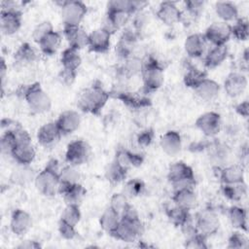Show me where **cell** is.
I'll list each match as a JSON object with an SVG mask.
<instances>
[{
	"label": "cell",
	"mask_w": 249,
	"mask_h": 249,
	"mask_svg": "<svg viewBox=\"0 0 249 249\" xmlns=\"http://www.w3.org/2000/svg\"><path fill=\"white\" fill-rule=\"evenodd\" d=\"M52 31H53V24L50 21H42L34 28L32 37L36 43H39L46 35Z\"/></svg>",
	"instance_id": "obj_50"
},
{
	"label": "cell",
	"mask_w": 249,
	"mask_h": 249,
	"mask_svg": "<svg viewBox=\"0 0 249 249\" xmlns=\"http://www.w3.org/2000/svg\"><path fill=\"white\" fill-rule=\"evenodd\" d=\"M128 206L129 203L127 201V196L124 193H118L112 196L110 199V207L120 215H122Z\"/></svg>",
	"instance_id": "obj_47"
},
{
	"label": "cell",
	"mask_w": 249,
	"mask_h": 249,
	"mask_svg": "<svg viewBox=\"0 0 249 249\" xmlns=\"http://www.w3.org/2000/svg\"><path fill=\"white\" fill-rule=\"evenodd\" d=\"M160 144L166 155L174 157L178 155L182 149L181 135L175 130H168L161 136Z\"/></svg>",
	"instance_id": "obj_23"
},
{
	"label": "cell",
	"mask_w": 249,
	"mask_h": 249,
	"mask_svg": "<svg viewBox=\"0 0 249 249\" xmlns=\"http://www.w3.org/2000/svg\"><path fill=\"white\" fill-rule=\"evenodd\" d=\"M228 56L227 45L212 46L204 56V64L207 68H215L223 63Z\"/></svg>",
	"instance_id": "obj_28"
},
{
	"label": "cell",
	"mask_w": 249,
	"mask_h": 249,
	"mask_svg": "<svg viewBox=\"0 0 249 249\" xmlns=\"http://www.w3.org/2000/svg\"><path fill=\"white\" fill-rule=\"evenodd\" d=\"M110 97V93L104 89L101 84H93L85 89L79 94L77 105L85 113L98 114Z\"/></svg>",
	"instance_id": "obj_1"
},
{
	"label": "cell",
	"mask_w": 249,
	"mask_h": 249,
	"mask_svg": "<svg viewBox=\"0 0 249 249\" xmlns=\"http://www.w3.org/2000/svg\"><path fill=\"white\" fill-rule=\"evenodd\" d=\"M86 189L80 184L65 185L59 184L58 194H60L67 204H78L83 200L86 196Z\"/></svg>",
	"instance_id": "obj_22"
},
{
	"label": "cell",
	"mask_w": 249,
	"mask_h": 249,
	"mask_svg": "<svg viewBox=\"0 0 249 249\" xmlns=\"http://www.w3.org/2000/svg\"><path fill=\"white\" fill-rule=\"evenodd\" d=\"M195 93L203 101H211L216 98L220 91L219 84L211 79L205 78L195 89Z\"/></svg>",
	"instance_id": "obj_25"
},
{
	"label": "cell",
	"mask_w": 249,
	"mask_h": 249,
	"mask_svg": "<svg viewBox=\"0 0 249 249\" xmlns=\"http://www.w3.org/2000/svg\"><path fill=\"white\" fill-rule=\"evenodd\" d=\"M62 135H68L75 132L81 124V116L77 111L66 110L59 114L55 121Z\"/></svg>",
	"instance_id": "obj_15"
},
{
	"label": "cell",
	"mask_w": 249,
	"mask_h": 249,
	"mask_svg": "<svg viewBox=\"0 0 249 249\" xmlns=\"http://www.w3.org/2000/svg\"><path fill=\"white\" fill-rule=\"evenodd\" d=\"M58 231L64 239H68V240L73 239L77 235L75 226H72V225H70V224H68V223H66L62 220H59Z\"/></svg>",
	"instance_id": "obj_53"
},
{
	"label": "cell",
	"mask_w": 249,
	"mask_h": 249,
	"mask_svg": "<svg viewBox=\"0 0 249 249\" xmlns=\"http://www.w3.org/2000/svg\"><path fill=\"white\" fill-rule=\"evenodd\" d=\"M205 78L207 77L204 71L199 70L194 66H191L187 69L184 75V83L187 87L195 89Z\"/></svg>",
	"instance_id": "obj_41"
},
{
	"label": "cell",
	"mask_w": 249,
	"mask_h": 249,
	"mask_svg": "<svg viewBox=\"0 0 249 249\" xmlns=\"http://www.w3.org/2000/svg\"><path fill=\"white\" fill-rule=\"evenodd\" d=\"M155 133L152 128H147L141 131L137 136V142L141 147H148L153 142Z\"/></svg>",
	"instance_id": "obj_54"
},
{
	"label": "cell",
	"mask_w": 249,
	"mask_h": 249,
	"mask_svg": "<svg viewBox=\"0 0 249 249\" xmlns=\"http://www.w3.org/2000/svg\"><path fill=\"white\" fill-rule=\"evenodd\" d=\"M185 246L187 248H192V249H206L207 248L206 238L201 236L197 232H196L187 237Z\"/></svg>",
	"instance_id": "obj_51"
},
{
	"label": "cell",
	"mask_w": 249,
	"mask_h": 249,
	"mask_svg": "<svg viewBox=\"0 0 249 249\" xmlns=\"http://www.w3.org/2000/svg\"><path fill=\"white\" fill-rule=\"evenodd\" d=\"M29 109L35 114L48 112L52 107V100L39 83H33L23 87L21 92Z\"/></svg>",
	"instance_id": "obj_4"
},
{
	"label": "cell",
	"mask_w": 249,
	"mask_h": 249,
	"mask_svg": "<svg viewBox=\"0 0 249 249\" xmlns=\"http://www.w3.org/2000/svg\"><path fill=\"white\" fill-rule=\"evenodd\" d=\"M138 40V31L133 29H126L123 32L117 46L116 53L122 59H126L133 55V52Z\"/></svg>",
	"instance_id": "obj_12"
},
{
	"label": "cell",
	"mask_w": 249,
	"mask_h": 249,
	"mask_svg": "<svg viewBox=\"0 0 249 249\" xmlns=\"http://www.w3.org/2000/svg\"><path fill=\"white\" fill-rule=\"evenodd\" d=\"M120 220H121V215L109 206L101 214L99 218V225L104 231L108 232L109 234H112L113 231L118 227Z\"/></svg>",
	"instance_id": "obj_34"
},
{
	"label": "cell",
	"mask_w": 249,
	"mask_h": 249,
	"mask_svg": "<svg viewBox=\"0 0 249 249\" xmlns=\"http://www.w3.org/2000/svg\"><path fill=\"white\" fill-rule=\"evenodd\" d=\"M36 152L32 144H24L17 145L11 157L19 165H29L34 160Z\"/></svg>",
	"instance_id": "obj_29"
},
{
	"label": "cell",
	"mask_w": 249,
	"mask_h": 249,
	"mask_svg": "<svg viewBox=\"0 0 249 249\" xmlns=\"http://www.w3.org/2000/svg\"><path fill=\"white\" fill-rule=\"evenodd\" d=\"M21 26V12L20 10L1 11L0 14V28L3 34L13 35L18 31Z\"/></svg>",
	"instance_id": "obj_13"
},
{
	"label": "cell",
	"mask_w": 249,
	"mask_h": 249,
	"mask_svg": "<svg viewBox=\"0 0 249 249\" xmlns=\"http://www.w3.org/2000/svg\"><path fill=\"white\" fill-rule=\"evenodd\" d=\"M172 201L177 206L190 211L196 204V195L195 193V189H183L174 191Z\"/></svg>",
	"instance_id": "obj_27"
},
{
	"label": "cell",
	"mask_w": 249,
	"mask_h": 249,
	"mask_svg": "<svg viewBox=\"0 0 249 249\" xmlns=\"http://www.w3.org/2000/svg\"><path fill=\"white\" fill-rule=\"evenodd\" d=\"M141 75L146 93L159 89L164 81L163 69L160 62L152 55H147L142 59Z\"/></svg>",
	"instance_id": "obj_3"
},
{
	"label": "cell",
	"mask_w": 249,
	"mask_h": 249,
	"mask_svg": "<svg viewBox=\"0 0 249 249\" xmlns=\"http://www.w3.org/2000/svg\"><path fill=\"white\" fill-rule=\"evenodd\" d=\"M62 136L55 122H50L43 124L37 132V140L43 147H51L58 142Z\"/></svg>",
	"instance_id": "obj_17"
},
{
	"label": "cell",
	"mask_w": 249,
	"mask_h": 249,
	"mask_svg": "<svg viewBox=\"0 0 249 249\" xmlns=\"http://www.w3.org/2000/svg\"><path fill=\"white\" fill-rule=\"evenodd\" d=\"M248 246V239L247 237L239 232L235 231L231 234L228 240V248L231 249H244Z\"/></svg>",
	"instance_id": "obj_49"
},
{
	"label": "cell",
	"mask_w": 249,
	"mask_h": 249,
	"mask_svg": "<svg viewBox=\"0 0 249 249\" xmlns=\"http://www.w3.org/2000/svg\"><path fill=\"white\" fill-rule=\"evenodd\" d=\"M229 219L231 224L239 230L247 231V211L240 206H231L229 209Z\"/></svg>",
	"instance_id": "obj_37"
},
{
	"label": "cell",
	"mask_w": 249,
	"mask_h": 249,
	"mask_svg": "<svg viewBox=\"0 0 249 249\" xmlns=\"http://www.w3.org/2000/svg\"><path fill=\"white\" fill-rule=\"evenodd\" d=\"M157 17L164 24L173 25L181 20L182 13L175 2L164 1L160 3L157 11Z\"/></svg>",
	"instance_id": "obj_18"
},
{
	"label": "cell",
	"mask_w": 249,
	"mask_h": 249,
	"mask_svg": "<svg viewBox=\"0 0 249 249\" xmlns=\"http://www.w3.org/2000/svg\"><path fill=\"white\" fill-rule=\"evenodd\" d=\"M41 245L39 242L35 241V240H25V241H22L18 246V248H26V249H37V248H40Z\"/></svg>",
	"instance_id": "obj_57"
},
{
	"label": "cell",
	"mask_w": 249,
	"mask_h": 249,
	"mask_svg": "<svg viewBox=\"0 0 249 249\" xmlns=\"http://www.w3.org/2000/svg\"><path fill=\"white\" fill-rule=\"evenodd\" d=\"M207 46V41L203 34L194 33L189 35L184 43L186 53L192 58H197L204 54Z\"/></svg>",
	"instance_id": "obj_21"
},
{
	"label": "cell",
	"mask_w": 249,
	"mask_h": 249,
	"mask_svg": "<svg viewBox=\"0 0 249 249\" xmlns=\"http://www.w3.org/2000/svg\"><path fill=\"white\" fill-rule=\"evenodd\" d=\"M60 220L72 225L77 226L81 220V211L78 204H67L62 211Z\"/></svg>",
	"instance_id": "obj_43"
},
{
	"label": "cell",
	"mask_w": 249,
	"mask_h": 249,
	"mask_svg": "<svg viewBox=\"0 0 249 249\" xmlns=\"http://www.w3.org/2000/svg\"><path fill=\"white\" fill-rule=\"evenodd\" d=\"M32 226V218L25 210L16 209L12 213L10 227L11 231L18 236L25 234Z\"/></svg>",
	"instance_id": "obj_20"
},
{
	"label": "cell",
	"mask_w": 249,
	"mask_h": 249,
	"mask_svg": "<svg viewBox=\"0 0 249 249\" xmlns=\"http://www.w3.org/2000/svg\"><path fill=\"white\" fill-rule=\"evenodd\" d=\"M60 62L63 69L70 70L77 72L78 68L80 67L82 63V57L79 53V51L76 49H73L71 47H68L62 52Z\"/></svg>",
	"instance_id": "obj_31"
},
{
	"label": "cell",
	"mask_w": 249,
	"mask_h": 249,
	"mask_svg": "<svg viewBox=\"0 0 249 249\" xmlns=\"http://www.w3.org/2000/svg\"><path fill=\"white\" fill-rule=\"evenodd\" d=\"M247 78L240 72H231L225 82L224 89L227 94L231 97L239 96L247 88Z\"/></svg>",
	"instance_id": "obj_16"
},
{
	"label": "cell",
	"mask_w": 249,
	"mask_h": 249,
	"mask_svg": "<svg viewBox=\"0 0 249 249\" xmlns=\"http://www.w3.org/2000/svg\"><path fill=\"white\" fill-rule=\"evenodd\" d=\"M21 168L18 169V170H15L13 173H12V176H11V181L15 184H25L27 182L30 181V179L32 180L33 176H32V173L30 172V170L27 169V166L28 165H20Z\"/></svg>",
	"instance_id": "obj_48"
},
{
	"label": "cell",
	"mask_w": 249,
	"mask_h": 249,
	"mask_svg": "<svg viewBox=\"0 0 249 249\" xmlns=\"http://www.w3.org/2000/svg\"><path fill=\"white\" fill-rule=\"evenodd\" d=\"M222 193L228 199L239 201L245 197L247 194V187L244 181L235 184H223Z\"/></svg>",
	"instance_id": "obj_35"
},
{
	"label": "cell",
	"mask_w": 249,
	"mask_h": 249,
	"mask_svg": "<svg viewBox=\"0 0 249 249\" xmlns=\"http://www.w3.org/2000/svg\"><path fill=\"white\" fill-rule=\"evenodd\" d=\"M119 74L125 79H129L132 76H135L142 71V59L132 55L124 60V63L118 69Z\"/></svg>",
	"instance_id": "obj_36"
},
{
	"label": "cell",
	"mask_w": 249,
	"mask_h": 249,
	"mask_svg": "<svg viewBox=\"0 0 249 249\" xmlns=\"http://www.w3.org/2000/svg\"><path fill=\"white\" fill-rule=\"evenodd\" d=\"M196 126L205 136L214 137L222 127L221 116L216 112H206L196 119Z\"/></svg>",
	"instance_id": "obj_11"
},
{
	"label": "cell",
	"mask_w": 249,
	"mask_h": 249,
	"mask_svg": "<svg viewBox=\"0 0 249 249\" xmlns=\"http://www.w3.org/2000/svg\"><path fill=\"white\" fill-rule=\"evenodd\" d=\"M116 97L123 101L127 107L131 109H142L148 107L151 104L150 99L139 92H132L127 90L116 91Z\"/></svg>",
	"instance_id": "obj_24"
},
{
	"label": "cell",
	"mask_w": 249,
	"mask_h": 249,
	"mask_svg": "<svg viewBox=\"0 0 249 249\" xmlns=\"http://www.w3.org/2000/svg\"><path fill=\"white\" fill-rule=\"evenodd\" d=\"M63 35L68 41L69 47L78 51L89 45V34L80 26L64 25Z\"/></svg>",
	"instance_id": "obj_19"
},
{
	"label": "cell",
	"mask_w": 249,
	"mask_h": 249,
	"mask_svg": "<svg viewBox=\"0 0 249 249\" xmlns=\"http://www.w3.org/2000/svg\"><path fill=\"white\" fill-rule=\"evenodd\" d=\"M167 178L174 191L183 189H195V174L190 165L184 161H176L169 166Z\"/></svg>",
	"instance_id": "obj_5"
},
{
	"label": "cell",
	"mask_w": 249,
	"mask_h": 249,
	"mask_svg": "<svg viewBox=\"0 0 249 249\" xmlns=\"http://www.w3.org/2000/svg\"><path fill=\"white\" fill-rule=\"evenodd\" d=\"M127 169L123 167L121 164H119L115 160L108 165L106 171H105V176L107 180L112 183V184H118L122 182L123 180L125 179L126 174H127Z\"/></svg>",
	"instance_id": "obj_40"
},
{
	"label": "cell",
	"mask_w": 249,
	"mask_h": 249,
	"mask_svg": "<svg viewBox=\"0 0 249 249\" xmlns=\"http://www.w3.org/2000/svg\"><path fill=\"white\" fill-rule=\"evenodd\" d=\"M209 155L212 161L217 166H223L225 163L228 162L230 151L227 146L220 143H216L209 147Z\"/></svg>",
	"instance_id": "obj_39"
},
{
	"label": "cell",
	"mask_w": 249,
	"mask_h": 249,
	"mask_svg": "<svg viewBox=\"0 0 249 249\" xmlns=\"http://www.w3.org/2000/svg\"><path fill=\"white\" fill-rule=\"evenodd\" d=\"M76 74H77V72L61 68V70L59 72V75H58V78L61 81V83H63L65 85H71L75 81Z\"/></svg>",
	"instance_id": "obj_55"
},
{
	"label": "cell",
	"mask_w": 249,
	"mask_h": 249,
	"mask_svg": "<svg viewBox=\"0 0 249 249\" xmlns=\"http://www.w3.org/2000/svg\"><path fill=\"white\" fill-rule=\"evenodd\" d=\"M185 9L193 18L199 17L204 10V2L198 0H190L185 2Z\"/></svg>",
	"instance_id": "obj_52"
},
{
	"label": "cell",
	"mask_w": 249,
	"mask_h": 249,
	"mask_svg": "<svg viewBox=\"0 0 249 249\" xmlns=\"http://www.w3.org/2000/svg\"><path fill=\"white\" fill-rule=\"evenodd\" d=\"M145 189L144 183L139 179H131L127 181L124 185L123 193L127 197H135L143 194Z\"/></svg>",
	"instance_id": "obj_46"
},
{
	"label": "cell",
	"mask_w": 249,
	"mask_h": 249,
	"mask_svg": "<svg viewBox=\"0 0 249 249\" xmlns=\"http://www.w3.org/2000/svg\"><path fill=\"white\" fill-rule=\"evenodd\" d=\"M220 222L218 216L212 210H202L196 214L195 220V228L198 234L207 238L219 230Z\"/></svg>",
	"instance_id": "obj_8"
},
{
	"label": "cell",
	"mask_w": 249,
	"mask_h": 249,
	"mask_svg": "<svg viewBox=\"0 0 249 249\" xmlns=\"http://www.w3.org/2000/svg\"><path fill=\"white\" fill-rule=\"evenodd\" d=\"M80 173L76 169V166L68 164L59 171V184L73 185L79 183Z\"/></svg>",
	"instance_id": "obj_42"
},
{
	"label": "cell",
	"mask_w": 249,
	"mask_h": 249,
	"mask_svg": "<svg viewBox=\"0 0 249 249\" xmlns=\"http://www.w3.org/2000/svg\"><path fill=\"white\" fill-rule=\"evenodd\" d=\"M235 111L238 115H240L243 118H247L249 115V103L247 100H244L243 102L238 103L235 106Z\"/></svg>",
	"instance_id": "obj_56"
},
{
	"label": "cell",
	"mask_w": 249,
	"mask_h": 249,
	"mask_svg": "<svg viewBox=\"0 0 249 249\" xmlns=\"http://www.w3.org/2000/svg\"><path fill=\"white\" fill-rule=\"evenodd\" d=\"M0 73H1V81H2V87L4 85V81H5V77L7 74V65L5 63L4 58L1 59V67H0Z\"/></svg>",
	"instance_id": "obj_58"
},
{
	"label": "cell",
	"mask_w": 249,
	"mask_h": 249,
	"mask_svg": "<svg viewBox=\"0 0 249 249\" xmlns=\"http://www.w3.org/2000/svg\"><path fill=\"white\" fill-rule=\"evenodd\" d=\"M166 215H167L169 221L174 226L179 227V228H181L191 218L189 210L179 207L174 203H173V206L168 207L166 209Z\"/></svg>",
	"instance_id": "obj_38"
},
{
	"label": "cell",
	"mask_w": 249,
	"mask_h": 249,
	"mask_svg": "<svg viewBox=\"0 0 249 249\" xmlns=\"http://www.w3.org/2000/svg\"><path fill=\"white\" fill-rule=\"evenodd\" d=\"M91 156L89 145L84 140H74L67 146L65 153V160L68 164L78 166L86 163Z\"/></svg>",
	"instance_id": "obj_9"
},
{
	"label": "cell",
	"mask_w": 249,
	"mask_h": 249,
	"mask_svg": "<svg viewBox=\"0 0 249 249\" xmlns=\"http://www.w3.org/2000/svg\"><path fill=\"white\" fill-rule=\"evenodd\" d=\"M14 57L18 64L26 66L33 63L37 59V53L29 43H23L17 50Z\"/></svg>",
	"instance_id": "obj_33"
},
{
	"label": "cell",
	"mask_w": 249,
	"mask_h": 249,
	"mask_svg": "<svg viewBox=\"0 0 249 249\" xmlns=\"http://www.w3.org/2000/svg\"><path fill=\"white\" fill-rule=\"evenodd\" d=\"M61 8V18L64 25L79 26L87 14V6L81 1L57 2Z\"/></svg>",
	"instance_id": "obj_7"
},
{
	"label": "cell",
	"mask_w": 249,
	"mask_h": 249,
	"mask_svg": "<svg viewBox=\"0 0 249 249\" xmlns=\"http://www.w3.org/2000/svg\"><path fill=\"white\" fill-rule=\"evenodd\" d=\"M144 232V226L139 217L122 216L116 230L111 234L124 242L136 241Z\"/></svg>",
	"instance_id": "obj_6"
},
{
	"label": "cell",
	"mask_w": 249,
	"mask_h": 249,
	"mask_svg": "<svg viewBox=\"0 0 249 249\" xmlns=\"http://www.w3.org/2000/svg\"><path fill=\"white\" fill-rule=\"evenodd\" d=\"M61 44V35L56 31H52L46 35L39 43L41 52L46 55L54 54Z\"/></svg>",
	"instance_id": "obj_30"
},
{
	"label": "cell",
	"mask_w": 249,
	"mask_h": 249,
	"mask_svg": "<svg viewBox=\"0 0 249 249\" xmlns=\"http://www.w3.org/2000/svg\"><path fill=\"white\" fill-rule=\"evenodd\" d=\"M0 145H1L2 153L4 155L11 157L13 154V151L18 145L15 131H3V134L0 140Z\"/></svg>",
	"instance_id": "obj_45"
},
{
	"label": "cell",
	"mask_w": 249,
	"mask_h": 249,
	"mask_svg": "<svg viewBox=\"0 0 249 249\" xmlns=\"http://www.w3.org/2000/svg\"><path fill=\"white\" fill-rule=\"evenodd\" d=\"M111 33L104 28L100 27L92 30L89 34V49L90 52L103 53H106L110 48Z\"/></svg>",
	"instance_id": "obj_14"
},
{
	"label": "cell",
	"mask_w": 249,
	"mask_h": 249,
	"mask_svg": "<svg viewBox=\"0 0 249 249\" xmlns=\"http://www.w3.org/2000/svg\"><path fill=\"white\" fill-rule=\"evenodd\" d=\"M223 184H235L244 181V167L241 164H230L220 169Z\"/></svg>",
	"instance_id": "obj_26"
},
{
	"label": "cell",
	"mask_w": 249,
	"mask_h": 249,
	"mask_svg": "<svg viewBox=\"0 0 249 249\" xmlns=\"http://www.w3.org/2000/svg\"><path fill=\"white\" fill-rule=\"evenodd\" d=\"M207 43L212 46L226 45L231 37V26L228 22L217 21L210 24L203 34Z\"/></svg>",
	"instance_id": "obj_10"
},
{
	"label": "cell",
	"mask_w": 249,
	"mask_h": 249,
	"mask_svg": "<svg viewBox=\"0 0 249 249\" xmlns=\"http://www.w3.org/2000/svg\"><path fill=\"white\" fill-rule=\"evenodd\" d=\"M215 12L218 18L224 22H229L237 19L238 10L232 2L219 1L215 4Z\"/></svg>",
	"instance_id": "obj_32"
},
{
	"label": "cell",
	"mask_w": 249,
	"mask_h": 249,
	"mask_svg": "<svg viewBox=\"0 0 249 249\" xmlns=\"http://www.w3.org/2000/svg\"><path fill=\"white\" fill-rule=\"evenodd\" d=\"M59 171L57 160H49L45 168L34 177L36 189L46 196H55L59 187Z\"/></svg>",
	"instance_id": "obj_2"
},
{
	"label": "cell",
	"mask_w": 249,
	"mask_h": 249,
	"mask_svg": "<svg viewBox=\"0 0 249 249\" xmlns=\"http://www.w3.org/2000/svg\"><path fill=\"white\" fill-rule=\"evenodd\" d=\"M231 26V36L236 38L239 41H245L249 36V25L246 18H237L235 19L234 24Z\"/></svg>",
	"instance_id": "obj_44"
}]
</instances>
